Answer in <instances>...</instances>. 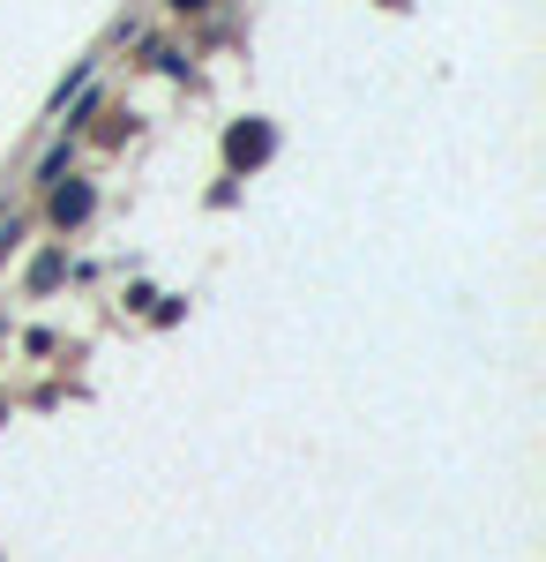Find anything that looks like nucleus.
Returning <instances> with one entry per match:
<instances>
[{
  "label": "nucleus",
  "instance_id": "obj_1",
  "mask_svg": "<svg viewBox=\"0 0 546 562\" xmlns=\"http://www.w3.org/2000/svg\"><path fill=\"white\" fill-rule=\"evenodd\" d=\"M270 143H277L270 121H248V128L225 135V158H232V166H262V158H270Z\"/></svg>",
  "mask_w": 546,
  "mask_h": 562
},
{
  "label": "nucleus",
  "instance_id": "obj_2",
  "mask_svg": "<svg viewBox=\"0 0 546 562\" xmlns=\"http://www.w3.org/2000/svg\"><path fill=\"white\" fill-rule=\"evenodd\" d=\"M90 203H98V195H90L83 180H76V188H60V195H53V217H60V225H83Z\"/></svg>",
  "mask_w": 546,
  "mask_h": 562
},
{
  "label": "nucleus",
  "instance_id": "obj_3",
  "mask_svg": "<svg viewBox=\"0 0 546 562\" xmlns=\"http://www.w3.org/2000/svg\"><path fill=\"white\" fill-rule=\"evenodd\" d=\"M172 8H203V0H172Z\"/></svg>",
  "mask_w": 546,
  "mask_h": 562
}]
</instances>
